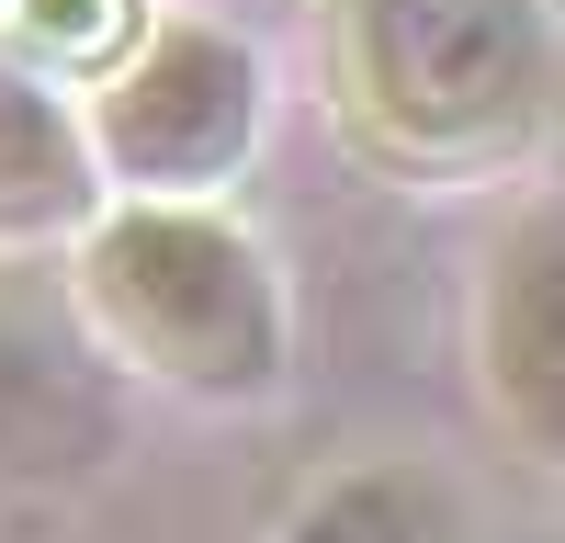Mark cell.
Returning a JSON list of instances; mask_svg holds the SVG:
<instances>
[{
  "label": "cell",
  "mask_w": 565,
  "mask_h": 543,
  "mask_svg": "<svg viewBox=\"0 0 565 543\" xmlns=\"http://www.w3.org/2000/svg\"><path fill=\"white\" fill-rule=\"evenodd\" d=\"M476 385L521 465L565 453V215L521 204L476 284Z\"/></svg>",
  "instance_id": "obj_4"
},
{
  "label": "cell",
  "mask_w": 565,
  "mask_h": 543,
  "mask_svg": "<svg viewBox=\"0 0 565 543\" xmlns=\"http://www.w3.org/2000/svg\"><path fill=\"white\" fill-rule=\"evenodd\" d=\"M68 317L103 374L193 407H260L295 374V295L226 204H90L68 238Z\"/></svg>",
  "instance_id": "obj_2"
},
{
  "label": "cell",
  "mask_w": 565,
  "mask_h": 543,
  "mask_svg": "<svg viewBox=\"0 0 565 543\" xmlns=\"http://www.w3.org/2000/svg\"><path fill=\"white\" fill-rule=\"evenodd\" d=\"M0 12H12V0H0Z\"/></svg>",
  "instance_id": "obj_8"
},
{
  "label": "cell",
  "mask_w": 565,
  "mask_h": 543,
  "mask_svg": "<svg viewBox=\"0 0 565 543\" xmlns=\"http://www.w3.org/2000/svg\"><path fill=\"white\" fill-rule=\"evenodd\" d=\"M271 543H463V498L430 465H407V453H373V465L317 476L271 521Z\"/></svg>",
  "instance_id": "obj_7"
},
{
  "label": "cell",
  "mask_w": 565,
  "mask_h": 543,
  "mask_svg": "<svg viewBox=\"0 0 565 543\" xmlns=\"http://www.w3.org/2000/svg\"><path fill=\"white\" fill-rule=\"evenodd\" d=\"M317 57L351 159L418 193L532 159L565 91L554 0H317Z\"/></svg>",
  "instance_id": "obj_1"
},
{
  "label": "cell",
  "mask_w": 565,
  "mask_h": 543,
  "mask_svg": "<svg viewBox=\"0 0 565 543\" xmlns=\"http://www.w3.org/2000/svg\"><path fill=\"white\" fill-rule=\"evenodd\" d=\"M79 159L103 181V204H215L226 181L260 159V45L226 23H136L114 68L79 79Z\"/></svg>",
  "instance_id": "obj_3"
},
{
  "label": "cell",
  "mask_w": 565,
  "mask_h": 543,
  "mask_svg": "<svg viewBox=\"0 0 565 543\" xmlns=\"http://www.w3.org/2000/svg\"><path fill=\"white\" fill-rule=\"evenodd\" d=\"M90 204H103V181H90V159H79V114H68V91L0 45V249L79 238Z\"/></svg>",
  "instance_id": "obj_6"
},
{
  "label": "cell",
  "mask_w": 565,
  "mask_h": 543,
  "mask_svg": "<svg viewBox=\"0 0 565 543\" xmlns=\"http://www.w3.org/2000/svg\"><path fill=\"white\" fill-rule=\"evenodd\" d=\"M114 374L79 362L68 340H45L23 306H0V521L12 510H45L114 465Z\"/></svg>",
  "instance_id": "obj_5"
}]
</instances>
